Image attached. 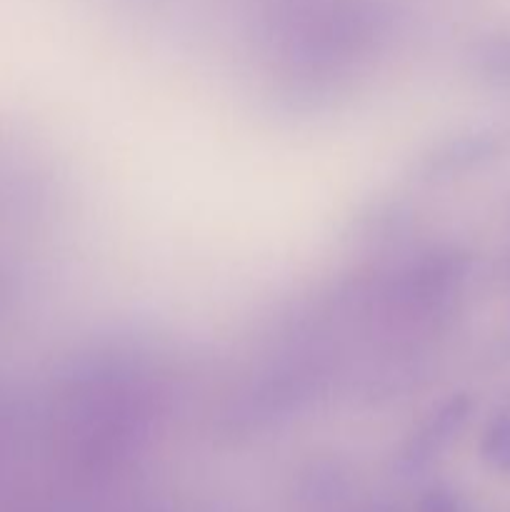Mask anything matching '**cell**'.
<instances>
[{
  "label": "cell",
  "mask_w": 510,
  "mask_h": 512,
  "mask_svg": "<svg viewBox=\"0 0 510 512\" xmlns=\"http://www.w3.org/2000/svg\"><path fill=\"white\" fill-rule=\"evenodd\" d=\"M485 455L500 470H510V418L498 420L485 438Z\"/></svg>",
  "instance_id": "1"
}]
</instances>
